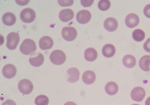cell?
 I'll return each mask as SVG.
<instances>
[{"label":"cell","mask_w":150,"mask_h":105,"mask_svg":"<svg viewBox=\"0 0 150 105\" xmlns=\"http://www.w3.org/2000/svg\"><path fill=\"white\" fill-rule=\"evenodd\" d=\"M37 47L35 43L30 39L24 40L20 46V51L24 55H28L32 54L37 50Z\"/></svg>","instance_id":"cell-1"},{"label":"cell","mask_w":150,"mask_h":105,"mask_svg":"<svg viewBox=\"0 0 150 105\" xmlns=\"http://www.w3.org/2000/svg\"><path fill=\"white\" fill-rule=\"evenodd\" d=\"M50 59L53 64L60 65L65 62L66 56L63 51L56 50L51 52L50 56Z\"/></svg>","instance_id":"cell-2"},{"label":"cell","mask_w":150,"mask_h":105,"mask_svg":"<svg viewBox=\"0 0 150 105\" xmlns=\"http://www.w3.org/2000/svg\"><path fill=\"white\" fill-rule=\"evenodd\" d=\"M36 17L35 11L30 8L24 9L20 13V17L21 21L27 23L33 22L35 19Z\"/></svg>","instance_id":"cell-3"},{"label":"cell","mask_w":150,"mask_h":105,"mask_svg":"<svg viewBox=\"0 0 150 105\" xmlns=\"http://www.w3.org/2000/svg\"><path fill=\"white\" fill-rule=\"evenodd\" d=\"M6 39V47L10 50L16 49L20 41L18 33L15 32H11L8 35Z\"/></svg>","instance_id":"cell-4"},{"label":"cell","mask_w":150,"mask_h":105,"mask_svg":"<svg viewBox=\"0 0 150 105\" xmlns=\"http://www.w3.org/2000/svg\"><path fill=\"white\" fill-rule=\"evenodd\" d=\"M18 87L19 91L24 95L30 94L33 89V83L27 79H23L20 81Z\"/></svg>","instance_id":"cell-5"},{"label":"cell","mask_w":150,"mask_h":105,"mask_svg":"<svg viewBox=\"0 0 150 105\" xmlns=\"http://www.w3.org/2000/svg\"><path fill=\"white\" fill-rule=\"evenodd\" d=\"M62 35L64 40L68 41H72L77 38V32L73 27H65L62 29Z\"/></svg>","instance_id":"cell-6"},{"label":"cell","mask_w":150,"mask_h":105,"mask_svg":"<svg viewBox=\"0 0 150 105\" xmlns=\"http://www.w3.org/2000/svg\"><path fill=\"white\" fill-rule=\"evenodd\" d=\"M145 90L142 87H135L131 92V98L135 101L141 102L145 97Z\"/></svg>","instance_id":"cell-7"},{"label":"cell","mask_w":150,"mask_h":105,"mask_svg":"<svg viewBox=\"0 0 150 105\" xmlns=\"http://www.w3.org/2000/svg\"><path fill=\"white\" fill-rule=\"evenodd\" d=\"M45 61L44 55L41 52L33 53L31 55L29 58V63L31 65L34 67L41 66Z\"/></svg>","instance_id":"cell-8"},{"label":"cell","mask_w":150,"mask_h":105,"mask_svg":"<svg viewBox=\"0 0 150 105\" xmlns=\"http://www.w3.org/2000/svg\"><path fill=\"white\" fill-rule=\"evenodd\" d=\"M91 17V14L89 11L82 10L77 13L76 20L80 24H86L90 21Z\"/></svg>","instance_id":"cell-9"},{"label":"cell","mask_w":150,"mask_h":105,"mask_svg":"<svg viewBox=\"0 0 150 105\" xmlns=\"http://www.w3.org/2000/svg\"><path fill=\"white\" fill-rule=\"evenodd\" d=\"M2 74L4 76L8 79L14 78L17 74V69L14 65L8 64L3 68Z\"/></svg>","instance_id":"cell-10"},{"label":"cell","mask_w":150,"mask_h":105,"mask_svg":"<svg viewBox=\"0 0 150 105\" xmlns=\"http://www.w3.org/2000/svg\"><path fill=\"white\" fill-rule=\"evenodd\" d=\"M140 22L139 17L134 13H130L127 16L125 20V23L127 27L133 28L137 26Z\"/></svg>","instance_id":"cell-11"},{"label":"cell","mask_w":150,"mask_h":105,"mask_svg":"<svg viewBox=\"0 0 150 105\" xmlns=\"http://www.w3.org/2000/svg\"><path fill=\"white\" fill-rule=\"evenodd\" d=\"M67 75V80L69 83H76L79 79V71L76 68H71L68 69Z\"/></svg>","instance_id":"cell-12"},{"label":"cell","mask_w":150,"mask_h":105,"mask_svg":"<svg viewBox=\"0 0 150 105\" xmlns=\"http://www.w3.org/2000/svg\"><path fill=\"white\" fill-rule=\"evenodd\" d=\"M54 44L53 39L49 36H45L40 39L39 45L42 50H47L51 49Z\"/></svg>","instance_id":"cell-13"},{"label":"cell","mask_w":150,"mask_h":105,"mask_svg":"<svg viewBox=\"0 0 150 105\" xmlns=\"http://www.w3.org/2000/svg\"><path fill=\"white\" fill-rule=\"evenodd\" d=\"M104 27L108 31L112 32L116 30L118 23L116 19L112 17L107 18L104 23Z\"/></svg>","instance_id":"cell-14"},{"label":"cell","mask_w":150,"mask_h":105,"mask_svg":"<svg viewBox=\"0 0 150 105\" xmlns=\"http://www.w3.org/2000/svg\"><path fill=\"white\" fill-rule=\"evenodd\" d=\"M74 12L70 9H65L60 11L59 17L61 21L67 22L73 19L74 17Z\"/></svg>","instance_id":"cell-15"},{"label":"cell","mask_w":150,"mask_h":105,"mask_svg":"<svg viewBox=\"0 0 150 105\" xmlns=\"http://www.w3.org/2000/svg\"><path fill=\"white\" fill-rule=\"evenodd\" d=\"M2 20L5 25L11 26L15 23L16 21V17L13 13L6 12L3 16Z\"/></svg>","instance_id":"cell-16"},{"label":"cell","mask_w":150,"mask_h":105,"mask_svg":"<svg viewBox=\"0 0 150 105\" xmlns=\"http://www.w3.org/2000/svg\"><path fill=\"white\" fill-rule=\"evenodd\" d=\"M82 80L85 84L90 85L93 84L96 80V74L90 70L86 71L82 75Z\"/></svg>","instance_id":"cell-17"},{"label":"cell","mask_w":150,"mask_h":105,"mask_svg":"<svg viewBox=\"0 0 150 105\" xmlns=\"http://www.w3.org/2000/svg\"><path fill=\"white\" fill-rule=\"evenodd\" d=\"M116 53V48L112 44H105L103 47L102 53L103 56L107 58L113 57Z\"/></svg>","instance_id":"cell-18"},{"label":"cell","mask_w":150,"mask_h":105,"mask_svg":"<svg viewBox=\"0 0 150 105\" xmlns=\"http://www.w3.org/2000/svg\"><path fill=\"white\" fill-rule=\"evenodd\" d=\"M84 56L85 60L87 61L93 62L97 59L98 52L94 48H88L84 51Z\"/></svg>","instance_id":"cell-19"},{"label":"cell","mask_w":150,"mask_h":105,"mask_svg":"<svg viewBox=\"0 0 150 105\" xmlns=\"http://www.w3.org/2000/svg\"><path fill=\"white\" fill-rule=\"evenodd\" d=\"M122 62L125 67L128 68H132L136 65V59L133 55H127L123 57Z\"/></svg>","instance_id":"cell-20"},{"label":"cell","mask_w":150,"mask_h":105,"mask_svg":"<svg viewBox=\"0 0 150 105\" xmlns=\"http://www.w3.org/2000/svg\"><path fill=\"white\" fill-rule=\"evenodd\" d=\"M105 90L106 93L108 95H114L118 91V86L115 82H109L105 85Z\"/></svg>","instance_id":"cell-21"},{"label":"cell","mask_w":150,"mask_h":105,"mask_svg":"<svg viewBox=\"0 0 150 105\" xmlns=\"http://www.w3.org/2000/svg\"><path fill=\"white\" fill-rule=\"evenodd\" d=\"M139 67L144 71H150V56L145 55L140 59L139 62Z\"/></svg>","instance_id":"cell-22"},{"label":"cell","mask_w":150,"mask_h":105,"mask_svg":"<svg viewBox=\"0 0 150 105\" xmlns=\"http://www.w3.org/2000/svg\"><path fill=\"white\" fill-rule=\"evenodd\" d=\"M132 37L135 41L140 42L145 38V33L142 29H137L132 32Z\"/></svg>","instance_id":"cell-23"},{"label":"cell","mask_w":150,"mask_h":105,"mask_svg":"<svg viewBox=\"0 0 150 105\" xmlns=\"http://www.w3.org/2000/svg\"><path fill=\"white\" fill-rule=\"evenodd\" d=\"M49 99L46 95H41L37 96L35 100L36 105H48Z\"/></svg>","instance_id":"cell-24"},{"label":"cell","mask_w":150,"mask_h":105,"mask_svg":"<svg viewBox=\"0 0 150 105\" xmlns=\"http://www.w3.org/2000/svg\"><path fill=\"white\" fill-rule=\"evenodd\" d=\"M98 5L100 10L106 11L110 8L111 3L108 0H101L99 1Z\"/></svg>","instance_id":"cell-25"},{"label":"cell","mask_w":150,"mask_h":105,"mask_svg":"<svg viewBox=\"0 0 150 105\" xmlns=\"http://www.w3.org/2000/svg\"><path fill=\"white\" fill-rule=\"evenodd\" d=\"M57 2L60 6L62 7H66L70 6L73 5L74 1L73 0H59Z\"/></svg>","instance_id":"cell-26"},{"label":"cell","mask_w":150,"mask_h":105,"mask_svg":"<svg viewBox=\"0 0 150 105\" xmlns=\"http://www.w3.org/2000/svg\"><path fill=\"white\" fill-rule=\"evenodd\" d=\"M94 2L93 0H82L80 1L81 5L84 7H88L91 6Z\"/></svg>","instance_id":"cell-27"},{"label":"cell","mask_w":150,"mask_h":105,"mask_svg":"<svg viewBox=\"0 0 150 105\" xmlns=\"http://www.w3.org/2000/svg\"><path fill=\"white\" fill-rule=\"evenodd\" d=\"M143 13L146 17L150 18V4L146 5L144 8Z\"/></svg>","instance_id":"cell-28"},{"label":"cell","mask_w":150,"mask_h":105,"mask_svg":"<svg viewBox=\"0 0 150 105\" xmlns=\"http://www.w3.org/2000/svg\"><path fill=\"white\" fill-rule=\"evenodd\" d=\"M143 48L146 52H150V38L144 43L143 45Z\"/></svg>","instance_id":"cell-29"},{"label":"cell","mask_w":150,"mask_h":105,"mask_svg":"<svg viewBox=\"0 0 150 105\" xmlns=\"http://www.w3.org/2000/svg\"><path fill=\"white\" fill-rule=\"evenodd\" d=\"M2 105H17V104L14 101L11 99H8L4 102Z\"/></svg>","instance_id":"cell-30"},{"label":"cell","mask_w":150,"mask_h":105,"mask_svg":"<svg viewBox=\"0 0 150 105\" xmlns=\"http://www.w3.org/2000/svg\"><path fill=\"white\" fill-rule=\"evenodd\" d=\"M16 2L17 3L18 5L23 6V5H26L29 2V1H16Z\"/></svg>","instance_id":"cell-31"},{"label":"cell","mask_w":150,"mask_h":105,"mask_svg":"<svg viewBox=\"0 0 150 105\" xmlns=\"http://www.w3.org/2000/svg\"><path fill=\"white\" fill-rule=\"evenodd\" d=\"M64 105H77L76 103L72 101H69L67 102Z\"/></svg>","instance_id":"cell-32"},{"label":"cell","mask_w":150,"mask_h":105,"mask_svg":"<svg viewBox=\"0 0 150 105\" xmlns=\"http://www.w3.org/2000/svg\"><path fill=\"white\" fill-rule=\"evenodd\" d=\"M145 105H150V96L147 98L146 101Z\"/></svg>","instance_id":"cell-33"},{"label":"cell","mask_w":150,"mask_h":105,"mask_svg":"<svg viewBox=\"0 0 150 105\" xmlns=\"http://www.w3.org/2000/svg\"><path fill=\"white\" fill-rule=\"evenodd\" d=\"M132 105H140L138 104H133Z\"/></svg>","instance_id":"cell-34"}]
</instances>
